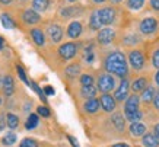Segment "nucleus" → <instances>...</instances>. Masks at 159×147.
Here are the masks:
<instances>
[{
    "label": "nucleus",
    "mask_w": 159,
    "mask_h": 147,
    "mask_svg": "<svg viewBox=\"0 0 159 147\" xmlns=\"http://www.w3.org/2000/svg\"><path fill=\"white\" fill-rule=\"evenodd\" d=\"M152 100H153V106H155V109H158V111H159V93H158V95H155V96H153V99H152Z\"/></svg>",
    "instance_id": "37998d69"
},
{
    "label": "nucleus",
    "mask_w": 159,
    "mask_h": 147,
    "mask_svg": "<svg viewBox=\"0 0 159 147\" xmlns=\"http://www.w3.org/2000/svg\"><path fill=\"white\" fill-rule=\"evenodd\" d=\"M0 104H2V99H0Z\"/></svg>",
    "instance_id": "6e6d98bb"
},
{
    "label": "nucleus",
    "mask_w": 159,
    "mask_h": 147,
    "mask_svg": "<svg viewBox=\"0 0 159 147\" xmlns=\"http://www.w3.org/2000/svg\"><path fill=\"white\" fill-rule=\"evenodd\" d=\"M99 100L95 99V98H92V99H88L86 102H85V105H83V108H85V111H86L88 114H95L98 109H99Z\"/></svg>",
    "instance_id": "dca6fc26"
},
{
    "label": "nucleus",
    "mask_w": 159,
    "mask_h": 147,
    "mask_svg": "<svg viewBox=\"0 0 159 147\" xmlns=\"http://www.w3.org/2000/svg\"><path fill=\"white\" fill-rule=\"evenodd\" d=\"M127 95H129V80L123 79L120 86L117 87L116 93H114V99L118 100V102H123L124 99H127Z\"/></svg>",
    "instance_id": "6e6552de"
},
{
    "label": "nucleus",
    "mask_w": 159,
    "mask_h": 147,
    "mask_svg": "<svg viewBox=\"0 0 159 147\" xmlns=\"http://www.w3.org/2000/svg\"><path fill=\"white\" fill-rule=\"evenodd\" d=\"M6 128V115L0 114V131H3Z\"/></svg>",
    "instance_id": "ea45409f"
},
{
    "label": "nucleus",
    "mask_w": 159,
    "mask_h": 147,
    "mask_svg": "<svg viewBox=\"0 0 159 147\" xmlns=\"http://www.w3.org/2000/svg\"><path fill=\"white\" fill-rule=\"evenodd\" d=\"M156 29H158V20L155 18H146L140 22V32L145 33V35L153 33Z\"/></svg>",
    "instance_id": "423d86ee"
},
{
    "label": "nucleus",
    "mask_w": 159,
    "mask_h": 147,
    "mask_svg": "<svg viewBox=\"0 0 159 147\" xmlns=\"http://www.w3.org/2000/svg\"><path fill=\"white\" fill-rule=\"evenodd\" d=\"M142 143L145 144L146 147H158L159 146V140L155 137L153 134H143V140Z\"/></svg>",
    "instance_id": "4be33fe9"
},
{
    "label": "nucleus",
    "mask_w": 159,
    "mask_h": 147,
    "mask_svg": "<svg viewBox=\"0 0 159 147\" xmlns=\"http://www.w3.org/2000/svg\"><path fill=\"white\" fill-rule=\"evenodd\" d=\"M2 143H3V146H13L15 143H16V134L7 133L5 137L2 138Z\"/></svg>",
    "instance_id": "cd10ccee"
},
{
    "label": "nucleus",
    "mask_w": 159,
    "mask_h": 147,
    "mask_svg": "<svg viewBox=\"0 0 159 147\" xmlns=\"http://www.w3.org/2000/svg\"><path fill=\"white\" fill-rule=\"evenodd\" d=\"M111 121H112V125L118 130V131H124V128H125V121L124 118H123V115L121 114H114L112 117H111Z\"/></svg>",
    "instance_id": "f3484780"
},
{
    "label": "nucleus",
    "mask_w": 159,
    "mask_h": 147,
    "mask_svg": "<svg viewBox=\"0 0 159 147\" xmlns=\"http://www.w3.org/2000/svg\"><path fill=\"white\" fill-rule=\"evenodd\" d=\"M3 45H5V39H3L2 37H0V50L3 48Z\"/></svg>",
    "instance_id": "09e8293b"
},
{
    "label": "nucleus",
    "mask_w": 159,
    "mask_h": 147,
    "mask_svg": "<svg viewBox=\"0 0 159 147\" xmlns=\"http://www.w3.org/2000/svg\"><path fill=\"white\" fill-rule=\"evenodd\" d=\"M98 42L102 44V45H107V44H111L116 38V32L114 29L111 28H104V29H99L98 32Z\"/></svg>",
    "instance_id": "0eeeda50"
},
{
    "label": "nucleus",
    "mask_w": 159,
    "mask_h": 147,
    "mask_svg": "<svg viewBox=\"0 0 159 147\" xmlns=\"http://www.w3.org/2000/svg\"><path fill=\"white\" fill-rule=\"evenodd\" d=\"M80 85L82 86L93 85V77H92L91 74H82V76H80Z\"/></svg>",
    "instance_id": "2f4dec72"
},
{
    "label": "nucleus",
    "mask_w": 159,
    "mask_h": 147,
    "mask_svg": "<svg viewBox=\"0 0 159 147\" xmlns=\"http://www.w3.org/2000/svg\"><path fill=\"white\" fill-rule=\"evenodd\" d=\"M143 5H145V0H127V6L133 10L140 9Z\"/></svg>",
    "instance_id": "7c9ffc66"
},
{
    "label": "nucleus",
    "mask_w": 159,
    "mask_h": 147,
    "mask_svg": "<svg viewBox=\"0 0 159 147\" xmlns=\"http://www.w3.org/2000/svg\"><path fill=\"white\" fill-rule=\"evenodd\" d=\"M6 125H7L10 130L18 128V125H19V118H18V115H15V114L6 115Z\"/></svg>",
    "instance_id": "b1692460"
},
{
    "label": "nucleus",
    "mask_w": 159,
    "mask_h": 147,
    "mask_svg": "<svg viewBox=\"0 0 159 147\" xmlns=\"http://www.w3.org/2000/svg\"><path fill=\"white\" fill-rule=\"evenodd\" d=\"M16 70H18V74H19V77L22 79V80L26 83V85H29V82H28V77H26V74H25V71H24V69L20 66H18L16 67Z\"/></svg>",
    "instance_id": "e433bc0d"
},
{
    "label": "nucleus",
    "mask_w": 159,
    "mask_h": 147,
    "mask_svg": "<svg viewBox=\"0 0 159 147\" xmlns=\"http://www.w3.org/2000/svg\"><path fill=\"white\" fill-rule=\"evenodd\" d=\"M80 33H82V24L80 22H77V20H75V22H72V24L69 25L67 28V37H70V38H79L80 37Z\"/></svg>",
    "instance_id": "f8f14e48"
},
{
    "label": "nucleus",
    "mask_w": 159,
    "mask_h": 147,
    "mask_svg": "<svg viewBox=\"0 0 159 147\" xmlns=\"http://www.w3.org/2000/svg\"><path fill=\"white\" fill-rule=\"evenodd\" d=\"M97 92H98V89L93 85L82 86V90H80L82 96L83 98H86V99H92V98H95V96H97Z\"/></svg>",
    "instance_id": "6ab92c4d"
},
{
    "label": "nucleus",
    "mask_w": 159,
    "mask_h": 147,
    "mask_svg": "<svg viewBox=\"0 0 159 147\" xmlns=\"http://www.w3.org/2000/svg\"><path fill=\"white\" fill-rule=\"evenodd\" d=\"M48 35L53 42H60L63 38V29L58 25H51L48 28Z\"/></svg>",
    "instance_id": "4468645a"
},
{
    "label": "nucleus",
    "mask_w": 159,
    "mask_h": 147,
    "mask_svg": "<svg viewBox=\"0 0 159 147\" xmlns=\"http://www.w3.org/2000/svg\"><path fill=\"white\" fill-rule=\"evenodd\" d=\"M130 134L134 136V137H140L146 134V125L142 122H131L130 125Z\"/></svg>",
    "instance_id": "2eb2a0df"
},
{
    "label": "nucleus",
    "mask_w": 159,
    "mask_h": 147,
    "mask_svg": "<svg viewBox=\"0 0 159 147\" xmlns=\"http://www.w3.org/2000/svg\"><path fill=\"white\" fill-rule=\"evenodd\" d=\"M50 6V0H32V7L34 10L38 13V12H45Z\"/></svg>",
    "instance_id": "412c9836"
},
{
    "label": "nucleus",
    "mask_w": 159,
    "mask_h": 147,
    "mask_svg": "<svg viewBox=\"0 0 159 147\" xmlns=\"http://www.w3.org/2000/svg\"><path fill=\"white\" fill-rule=\"evenodd\" d=\"M20 147H38V143L32 138H24L20 143Z\"/></svg>",
    "instance_id": "72a5a7b5"
},
{
    "label": "nucleus",
    "mask_w": 159,
    "mask_h": 147,
    "mask_svg": "<svg viewBox=\"0 0 159 147\" xmlns=\"http://www.w3.org/2000/svg\"><path fill=\"white\" fill-rule=\"evenodd\" d=\"M79 73H80V66L79 64H72V66H69L66 69V74L69 77H76Z\"/></svg>",
    "instance_id": "c85d7f7f"
},
{
    "label": "nucleus",
    "mask_w": 159,
    "mask_h": 147,
    "mask_svg": "<svg viewBox=\"0 0 159 147\" xmlns=\"http://www.w3.org/2000/svg\"><path fill=\"white\" fill-rule=\"evenodd\" d=\"M139 104H140V98L137 95H131L125 99L124 105V112L125 114H130L134 111H139Z\"/></svg>",
    "instance_id": "9d476101"
},
{
    "label": "nucleus",
    "mask_w": 159,
    "mask_h": 147,
    "mask_svg": "<svg viewBox=\"0 0 159 147\" xmlns=\"http://www.w3.org/2000/svg\"><path fill=\"white\" fill-rule=\"evenodd\" d=\"M93 2H95V3H104L105 0H93Z\"/></svg>",
    "instance_id": "3c124183"
},
{
    "label": "nucleus",
    "mask_w": 159,
    "mask_h": 147,
    "mask_svg": "<svg viewBox=\"0 0 159 147\" xmlns=\"http://www.w3.org/2000/svg\"><path fill=\"white\" fill-rule=\"evenodd\" d=\"M116 87V79L110 73H104L98 79V89L101 90L102 93H108Z\"/></svg>",
    "instance_id": "f03ea898"
},
{
    "label": "nucleus",
    "mask_w": 159,
    "mask_h": 147,
    "mask_svg": "<svg viewBox=\"0 0 159 147\" xmlns=\"http://www.w3.org/2000/svg\"><path fill=\"white\" fill-rule=\"evenodd\" d=\"M0 20H2V25L5 26L6 29H12L15 28V22L12 20V18H10L7 13H3V15H0Z\"/></svg>",
    "instance_id": "a878e982"
},
{
    "label": "nucleus",
    "mask_w": 159,
    "mask_h": 147,
    "mask_svg": "<svg viewBox=\"0 0 159 147\" xmlns=\"http://www.w3.org/2000/svg\"><path fill=\"white\" fill-rule=\"evenodd\" d=\"M152 63H153V66L156 69H159V50L153 52V57H152Z\"/></svg>",
    "instance_id": "58836bf2"
},
{
    "label": "nucleus",
    "mask_w": 159,
    "mask_h": 147,
    "mask_svg": "<svg viewBox=\"0 0 159 147\" xmlns=\"http://www.w3.org/2000/svg\"><path fill=\"white\" fill-rule=\"evenodd\" d=\"M155 82L159 85V70H158V73H156V76H155Z\"/></svg>",
    "instance_id": "8fccbe9b"
},
{
    "label": "nucleus",
    "mask_w": 159,
    "mask_h": 147,
    "mask_svg": "<svg viewBox=\"0 0 159 147\" xmlns=\"http://www.w3.org/2000/svg\"><path fill=\"white\" fill-rule=\"evenodd\" d=\"M97 15L101 25H111L116 19V10L112 7H102V9L97 10Z\"/></svg>",
    "instance_id": "20e7f679"
},
{
    "label": "nucleus",
    "mask_w": 159,
    "mask_h": 147,
    "mask_svg": "<svg viewBox=\"0 0 159 147\" xmlns=\"http://www.w3.org/2000/svg\"><path fill=\"white\" fill-rule=\"evenodd\" d=\"M153 131H155V134H153V136H155V137H156V138H158V140H159V124H156V125H155V127H153Z\"/></svg>",
    "instance_id": "a18cd8bd"
},
{
    "label": "nucleus",
    "mask_w": 159,
    "mask_h": 147,
    "mask_svg": "<svg viewBox=\"0 0 159 147\" xmlns=\"http://www.w3.org/2000/svg\"><path fill=\"white\" fill-rule=\"evenodd\" d=\"M22 19H24L25 24L35 25V24H38L39 20H41V16H39V15L37 13L34 9H28V10H25V12H24V15H22Z\"/></svg>",
    "instance_id": "9b49d317"
},
{
    "label": "nucleus",
    "mask_w": 159,
    "mask_h": 147,
    "mask_svg": "<svg viewBox=\"0 0 159 147\" xmlns=\"http://www.w3.org/2000/svg\"><path fill=\"white\" fill-rule=\"evenodd\" d=\"M131 87H133V90H134L136 93H137V92H143V90L148 87V79H146V77H139V79H136V80L133 82Z\"/></svg>",
    "instance_id": "a211bd4d"
},
{
    "label": "nucleus",
    "mask_w": 159,
    "mask_h": 147,
    "mask_svg": "<svg viewBox=\"0 0 159 147\" xmlns=\"http://www.w3.org/2000/svg\"><path fill=\"white\" fill-rule=\"evenodd\" d=\"M112 147H129V146H127L125 143H117V144H114Z\"/></svg>",
    "instance_id": "49530a36"
},
{
    "label": "nucleus",
    "mask_w": 159,
    "mask_h": 147,
    "mask_svg": "<svg viewBox=\"0 0 159 147\" xmlns=\"http://www.w3.org/2000/svg\"><path fill=\"white\" fill-rule=\"evenodd\" d=\"M105 70L110 74H116L121 79H125L127 73H129V66H127L124 54L120 51L111 52L105 60Z\"/></svg>",
    "instance_id": "f257e3e1"
},
{
    "label": "nucleus",
    "mask_w": 159,
    "mask_h": 147,
    "mask_svg": "<svg viewBox=\"0 0 159 147\" xmlns=\"http://www.w3.org/2000/svg\"><path fill=\"white\" fill-rule=\"evenodd\" d=\"M76 52H77V45L75 42H66L58 48V54L64 60H72L76 56Z\"/></svg>",
    "instance_id": "39448f33"
},
{
    "label": "nucleus",
    "mask_w": 159,
    "mask_h": 147,
    "mask_svg": "<svg viewBox=\"0 0 159 147\" xmlns=\"http://www.w3.org/2000/svg\"><path fill=\"white\" fill-rule=\"evenodd\" d=\"M155 95H156L155 87H152V86H148V87L143 90V93H142V100H143V102H146V104H149L150 100L153 99Z\"/></svg>",
    "instance_id": "5701e85b"
},
{
    "label": "nucleus",
    "mask_w": 159,
    "mask_h": 147,
    "mask_svg": "<svg viewBox=\"0 0 159 147\" xmlns=\"http://www.w3.org/2000/svg\"><path fill=\"white\" fill-rule=\"evenodd\" d=\"M89 24H91V28L93 29V31H99V28H101V22H99V19H98L97 10L91 15V22H89Z\"/></svg>",
    "instance_id": "c756f323"
},
{
    "label": "nucleus",
    "mask_w": 159,
    "mask_h": 147,
    "mask_svg": "<svg viewBox=\"0 0 159 147\" xmlns=\"http://www.w3.org/2000/svg\"><path fill=\"white\" fill-rule=\"evenodd\" d=\"M31 37H32L34 42L37 45H44V42H45V35H44L41 29H32L31 31Z\"/></svg>",
    "instance_id": "aec40b11"
},
{
    "label": "nucleus",
    "mask_w": 159,
    "mask_h": 147,
    "mask_svg": "<svg viewBox=\"0 0 159 147\" xmlns=\"http://www.w3.org/2000/svg\"><path fill=\"white\" fill-rule=\"evenodd\" d=\"M2 82H3V79H2V77H0V85H2Z\"/></svg>",
    "instance_id": "5fc2aeb1"
},
{
    "label": "nucleus",
    "mask_w": 159,
    "mask_h": 147,
    "mask_svg": "<svg viewBox=\"0 0 159 147\" xmlns=\"http://www.w3.org/2000/svg\"><path fill=\"white\" fill-rule=\"evenodd\" d=\"M22 2H25V0H22Z\"/></svg>",
    "instance_id": "4d7b16f0"
},
{
    "label": "nucleus",
    "mask_w": 159,
    "mask_h": 147,
    "mask_svg": "<svg viewBox=\"0 0 159 147\" xmlns=\"http://www.w3.org/2000/svg\"><path fill=\"white\" fill-rule=\"evenodd\" d=\"M125 118L130 122H139L140 119L143 118V112L139 109V111H134V112H130V114H125Z\"/></svg>",
    "instance_id": "bb28decb"
},
{
    "label": "nucleus",
    "mask_w": 159,
    "mask_h": 147,
    "mask_svg": "<svg viewBox=\"0 0 159 147\" xmlns=\"http://www.w3.org/2000/svg\"><path fill=\"white\" fill-rule=\"evenodd\" d=\"M43 92H44V95H47V96H53L54 93H56V90H54L53 86H45L43 89Z\"/></svg>",
    "instance_id": "4c0bfd02"
},
{
    "label": "nucleus",
    "mask_w": 159,
    "mask_h": 147,
    "mask_svg": "<svg viewBox=\"0 0 159 147\" xmlns=\"http://www.w3.org/2000/svg\"><path fill=\"white\" fill-rule=\"evenodd\" d=\"M29 85L32 86V89L35 90V92H37V93H38V96L39 98H41V100H44V102H45V95H44V92H43V89H41V87H39L38 85H37V83H35V82H29Z\"/></svg>",
    "instance_id": "473e14b6"
},
{
    "label": "nucleus",
    "mask_w": 159,
    "mask_h": 147,
    "mask_svg": "<svg viewBox=\"0 0 159 147\" xmlns=\"http://www.w3.org/2000/svg\"><path fill=\"white\" fill-rule=\"evenodd\" d=\"M13 0H0V3L2 5H9V3H12Z\"/></svg>",
    "instance_id": "de8ad7c7"
},
{
    "label": "nucleus",
    "mask_w": 159,
    "mask_h": 147,
    "mask_svg": "<svg viewBox=\"0 0 159 147\" xmlns=\"http://www.w3.org/2000/svg\"><path fill=\"white\" fill-rule=\"evenodd\" d=\"M37 114L41 115V117H44V118H48L50 117V109L45 108V106H38V108H37Z\"/></svg>",
    "instance_id": "f704fd0d"
},
{
    "label": "nucleus",
    "mask_w": 159,
    "mask_h": 147,
    "mask_svg": "<svg viewBox=\"0 0 159 147\" xmlns=\"http://www.w3.org/2000/svg\"><path fill=\"white\" fill-rule=\"evenodd\" d=\"M137 41H139V39L136 38L134 35H130L129 38H125V44H136Z\"/></svg>",
    "instance_id": "a19ab883"
},
{
    "label": "nucleus",
    "mask_w": 159,
    "mask_h": 147,
    "mask_svg": "<svg viewBox=\"0 0 159 147\" xmlns=\"http://www.w3.org/2000/svg\"><path fill=\"white\" fill-rule=\"evenodd\" d=\"M112 3H120V2H123V0H111Z\"/></svg>",
    "instance_id": "603ef678"
},
{
    "label": "nucleus",
    "mask_w": 159,
    "mask_h": 147,
    "mask_svg": "<svg viewBox=\"0 0 159 147\" xmlns=\"http://www.w3.org/2000/svg\"><path fill=\"white\" fill-rule=\"evenodd\" d=\"M99 105H101V108L105 111V112H112L114 109H116V99L112 98L111 95L108 93H104L101 96V99H99Z\"/></svg>",
    "instance_id": "1a4fd4ad"
},
{
    "label": "nucleus",
    "mask_w": 159,
    "mask_h": 147,
    "mask_svg": "<svg viewBox=\"0 0 159 147\" xmlns=\"http://www.w3.org/2000/svg\"><path fill=\"white\" fill-rule=\"evenodd\" d=\"M129 61H130V66L134 70H142L145 66V54L140 50H133L129 54Z\"/></svg>",
    "instance_id": "7ed1b4c3"
},
{
    "label": "nucleus",
    "mask_w": 159,
    "mask_h": 147,
    "mask_svg": "<svg viewBox=\"0 0 159 147\" xmlns=\"http://www.w3.org/2000/svg\"><path fill=\"white\" fill-rule=\"evenodd\" d=\"M67 2H70V3H73V2H76V0H67Z\"/></svg>",
    "instance_id": "864d4df0"
},
{
    "label": "nucleus",
    "mask_w": 159,
    "mask_h": 147,
    "mask_svg": "<svg viewBox=\"0 0 159 147\" xmlns=\"http://www.w3.org/2000/svg\"><path fill=\"white\" fill-rule=\"evenodd\" d=\"M67 138H69V141H70V144H72L73 147H80V146H79V143H77V140L75 137H72V136H67Z\"/></svg>",
    "instance_id": "79ce46f5"
},
{
    "label": "nucleus",
    "mask_w": 159,
    "mask_h": 147,
    "mask_svg": "<svg viewBox=\"0 0 159 147\" xmlns=\"http://www.w3.org/2000/svg\"><path fill=\"white\" fill-rule=\"evenodd\" d=\"M150 6L155 10H159V0H150Z\"/></svg>",
    "instance_id": "c03bdc74"
},
{
    "label": "nucleus",
    "mask_w": 159,
    "mask_h": 147,
    "mask_svg": "<svg viewBox=\"0 0 159 147\" xmlns=\"http://www.w3.org/2000/svg\"><path fill=\"white\" fill-rule=\"evenodd\" d=\"M93 58H95V56H93V52H92V48H86V51H85V60H86L88 63H92L93 61Z\"/></svg>",
    "instance_id": "c9c22d12"
},
{
    "label": "nucleus",
    "mask_w": 159,
    "mask_h": 147,
    "mask_svg": "<svg viewBox=\"0 0 159 147\" xmlns=\"http://www.w3.org/2000/svg\"><path fill=\"white\" fill-rule=\"evenodd\" d=\"M39 122V118L37 114H31L28 117V119H26V124H25V127H26V130H34V128H37V125H38Z\"/></svg>",
    "instance_id": "393cba45"
},
{
    "label": "nucleus",
    "mask_w": 159,
    "mask_h": 147,
    "mask_svg": "<svg viewBox=\"0 0 159 147\" xmlns=\"http://www.w3.org/2000/svg\"><path fill=\"white\" fill-rule=\"evenodd\" d=\"M2 86H3V92H5L6 96H12L15 90V82H13V77L12 76H5L3 77V82H2Z\"/></svg>",
    "instance_id": "ddd939ff"
}]
</instances>
